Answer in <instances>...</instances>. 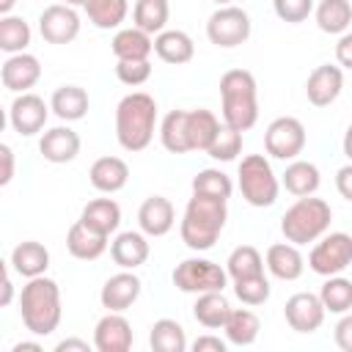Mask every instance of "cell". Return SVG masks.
I'll return each mask as SVG.
<instances>
[{
    "instance_id": "obj_1",
    "label": "cell",
    "mask_w": 352,
    "mask_h": 352,
    "mask_svg": "<svg viewBox=\"0 0 352 352\" xmlns=\"http://www.w3.org/2000/svg\"><path fill=\"white\" fill-rule=\"evenodd\" d=\"M19 314H22V324L28 333L38 338L52 336L63 316L60 286L47 275L28 278V283L19 292Z\"/></svg>"
},
{
    "instance_id": "obj_2",
    "label": "cell",
    "mask_w": 352,
    "mask_h": 352,
    "mask_svg": "<svg viewBox=\"0 0 352 352\" xmlns=\"http://www.w3.org/2000/svg\"><path fill=\"white\" fill-rule=\"evenodd\" d=\"M226 220H228V201L192 192L179 223L182 242L190 250H209L217 242L220 231L226 228Z\"/></svg>"
},
{
    "instance_id": "obj_3",
    "label": "cell",
    "mask_w": 352,
    "mask_h": 352,
    "mask_svg": "<svg viewBox=\"0 0 352 352\" xmlns=\"http://www.w3.org/2000/svg\"><path fill=\"white\" fill-rule=\"evenodd\" d=\"M157 102L146 91H132L116 104V140L124 151H143L154 140Z\"/></svg>"
},
{
    "instance_id": "obj_4",
    "label": "cell",
    "mask_w": 352,
    "mask_h": 352,
    "mask_svg": "<svg viewBox=\"0 0 352 352\" xmlns=\"http://www.w3.org/2000/svg\"><path fill=\"white\" fill-rule=\"evenodd\" d=\"M223 124L248 132L258 121V88L248 69H228L220 77Z\"/></svg>"
},
{
    "instance_id": "obj_5",
    "label": "cell",
    "mask_w": 352,
    "mask_h": 352,
    "mask_svg": "<svg viewBox=\"0 0 352 352\" xmlns=\"http://www.w3.org/2000/svg\"><path fill=\"white\" fill-rule=\"evenodd\" d=\"M333 220V209L324 198H314V195H302L297 198L280 217V234L286 236V242L294 245H308L316 242L319 236L327 234Z\"/></svg>"
},
{
    "instance_id": "obj_6",
    "label": "cell",
    "mask_w": 352,
    "mask_h": 352,
    "mask_svg": "<svg viewBox=\"0 0 352 352\" xmlns=\"http://www.w3.org/2000/svg\"><path fill=\"white\" fill-rule=\"evenodd\" d=\"M236 176H239V192L250 206L264 209V206H272L278 201L280 182H278V176H275V170L264 154L242 157Z\"/></svg>"
},
{
    "instance_id": "obj_7",
    "label": "cell",
    "mask_w": 352,
    "mask_h": 352,
    "mask_svg": "<svg viewBox=\"0 0 352 352\" xmlns=\"http://www.w3.org/2000/svg\"><path fill=\"white\" fill-rule=\"evenodd\" d=\"M170 280L184 294H204V292H223L228 286V272L209 258H184L176 264Z\"/></svg>"
},
{
    "instance_id": "obj_8",
    "label": "cell",
    "mask_w": 352,
    "mask_h": 352,
    "mask_svg": "<svg viewBox=\"0 0 352 352\" xmlns=\"http://www.w3.org/2000/svg\"><path fill=\"white\" fill-rule=\"evenodd\" d=\"M352 264V236L346 231H330L316 239V245L308 253V267L322 275H341Z\"/></svg>"
},
{
    "instance_id": "obj_9",
    "label": "cell",
    "mask_w": 352,
    "mask_h": 352,
    "mask_svg": "<svg viewBox=\"0 0 352 352\" xmlns=\"http://www.w3.org/2000/svg\"><path fill=\"white\" fill-rule=\"evenodd\" d=\"M250 30H253L250 14L245 8H239V6H220L206 19V38L214 47H223V50L245 44L250 38Z\"/></svg>"
},
{
    "instance_id": "obj_10",
    "label": "cell",
    "mask_w": 352,
    "mask_h": 352,
    "mask_svg": "<svg viewBox=\"0 0 352 352\" xmlns=\"http://www.w3.org/2000/svg\"><path fill=\"white\" fill-rule=\"evenodd\" d=\"M305 126L300 118L294 116H280L275 121H270L267 132H264V148L272 160H297L305 148Z\"/></svg>"
},
{
    "instance_id": "obj_11",
    "label": "cell",
    "mask_w": 352,
    "mask_h": 352,
    "mask_svg": "<svg viewBox=\"0 0 352 352\" xmlns=\"http://www.w3.org/2000/svg\"><path fill=\"white\" fill-rule=\"evenodd\" d=\"M38 33L47 44H72L80 36V14L74 6L52 3L38 14Z\"/></svg>"
},
{
    "instance_id": "obj_12",
    "label": "cell",
    "mask_w": 352,
    "mask_h": 352,
    "mask_svg": "<svg viewBox=\"0 0 352 352\" xmlns=\"http://www.w3.org/2000/svg\"><path fill=\"white\" fill-rule=\"evenodd\" d=\"M50 104L38 96V94H16V99L8 107V124L16 135L22 138H33L44 129L47 118H50Z\"/></svg>"
},
{
    "instance_id": "obj_13",
    "label": "cell",
    "mask_w": 352,
    "mask_h": 352,
    "mask_svg": "<svg viewBox=\"0 0 352 352\" xmlns=\"http://www.w3.org/2000/svg\"><path fill=\"white\" fill-rule=\"evenodd\" d=\"M324 314L327 311H324L319 294H311V292H297L283 305L286 324L294 333H316L322 327V322H324Z\"/></svg>"
},
{
    "instance_id": "obj_14",
    "label": "cell",
    "mask_w": 352,
    "mask_h": 352,
    "mask_svg": "<svg viewBox=\"0 0 352 352\" xmlns=\"http://www.w3.org/2000/svg\"><path fill=\"white\" fill-rule=\"evenodd\" d=\"M132 324L121 311H107L94 327L96 352H129L132 349Z\"/></svg>"
},
{
    "instance_id": "obj_15",
    "label": "cell",
    "mask_w": 352,
    "mask_h": 352,
    "mask_svg": "<svg viewBox=\"0 0 352 352\" xmlns=\"http://www.w3.org/2000/svg\"><path fill=\"white\" fill-rule=\"evenodd\" d=\"M0 80H3V88H6V91H11V94H28V91L41 80V63H38V58L30 55V52L8 55V58L3 60Z\"/></svg>"
},
{
    "instance_id": "obj_16",
    "label": "cell",
    "mask_w": 352,
    "mask_h": 352,
    "mask_svg": "<svg viewBox=\"0 0 352 352\" xmlns=\"http://www.w3.org/2000/svg\"><path fill=\"white\" fill-rule=\"evenodd\" d=\"M140 292H143V280L132 270H121V272H116L104 280V286L99 292V302L107 311H121L124 314L126 308L135 305Z\"/></svg>"
},
{
    "instance_id": "obj_17",
    "label": "cell",
    "mask_w": 352,
    "mask_h": 352,
    "mask_svg": "<svg viewBox=\"0 0 352 352\" xmlns=\"http://www.w3.org/2000/svg\"><path fill=\"white\" fill-rule=\"evenodd\" d=\"M341 88H344V69L338 63H322L305 80V96L314 107L333 104L338 99Z\"/></svg>"
},
{
    "instance_id": "obj_18",
    "label": "cell",
    "mask_w": 352,
    "mask_h": 352,
    "mask_svg": "<svg viewBox=\"0 0 352 352\" xmlns=\"http://www.w3.org/2000/svg\"><path fill=\"white\" fill-rule=\"evenodd\" d=\"M176 223V209L165 195H148L138 209V226L146 236H165Z\"/></svg>"
},
{
    "instance_id": "obj_19",
    "label": "cell",
    "mask_w": 352,
    "mask_h": 352,
    "mask_svg": "<svg viewBox=\"0 0 352 352\" xmlns=\"http://www.w3.org/2000/svg\"><path fill=\"white\" fill-rule=\"evenodd\" d=\"M38 151L52 165H66L80 154V135L72 126H52L41 135Z\"/></svg>"
},
{
    "instance_id": "obj_20",
    "label": "cell",
    "mask_w": 352,
    "mask_h": 352,
    "mask_svg": "<svg viewBox=\"0 0 352 352\" xmlns=\"http://www.w3.org/2000/svg\"><path fill=\"white\" fill-rule=\"evenodd\" d=\"M151 245L143 231H121L110 242V256L121 270H138L140 264L148 261Z\"/></svg>"
},
{
    "instance_id": "obj_21",
    "label": "cell",
    "mask_w": 352,
    "mask_h": 352,
    "mask_svg": "<svg viewBox=\"0 0 352 352\" xmlns=\"http://www.w3.org/2000/svg\"><path fill=\"white\" fill-rule=\"evenodd\" d=\"M264 264L270 270V275H275L278 280H297L305 270V258L300 253V245L294 242H275L267 248Z\"/></svg>"
},
{
    "instance_id": "obj_22",
    "label": "cell",
    "mask_w": 352,
    "mask_h": 352,
    "mask_svg": "<svg viewBox=\"0 0 352 352\" xmlns=\"http://www.w3.org/2000/svg\"><path fill=\"white\" fill-rule=\"evenodd\" d=\"M88 182H91L94 190H99L104 195H113V192L126 187L129 165L121 157H99V160H94V165L88 170Z\"/></svg>"
},
{
    "instance_id": "obj_23",
    "label": "cell",
    "mask_w": 352,
    "mask_h": 352,
    "mask_svg": "<svg viewBox=\"0 0 352 352\" xmlns=\"http://www.w3.org/2000/svg\"><path fill=\"white\" fill-rule=\"evenodd\" d=\"M8 264H11V270H14L16 275H22V278H38V275H44L47 267H50V250H47L41 242H36V239H25V242H19V245L11 250Z\"/></svg>"
},
{
    "instance_id": "obj_24",
    "label": "cell",
    "mask_w": 352,
    "mask_h": 352,
    "mask_svg": "<svg viewBox=\"0 0 352 352\" xmlns=\"http://www.w3.org/2000/svg\"><path fill=\"white\" fill-rule=\"evenodd\" d=\"M110 50L116 55V60H148V55L154 52V38L151 33L140 30V28H121L113 41Z\"/></svg>"
},
{
    "instance_id": "obj_25",
    "label": "cell",
    "mask_w": 352,
    "mask_h": 352,
    "mask_svg": "<svg viewBox=\"0 0 352 352\" xmlns=\"http://www.w3.org/2000/svg\"><path fill=\"white\" fill-rule=\"evenodd\" d=\"M107 239L104 234H96L94 228H88L82 220H77L69 231H66V250L80 258V261H96L104 250H107Z\"/></svg>"
},
{
    "instance_id": "obj_26",
    "label": "cell",
    "mask_w": 352,
    "mask_h": 352,
    "mask_svg": "<svg viewBox=\"0 0 352 352\" xmlns=\"http://www.w3.org/2000/svg\"><path fill=\"white\" fill-rule=\"evenodd\" d=\"M154 52L162 63L182 66V63L192 60L195 44H192L190 33H184V30H162V33L154 36Z\"/></svg>"
},
{
    "instance_id": "obj_27",
    "label": "cell",
    "mask_w": 352,
    "mask_h": 352,
    "mask_svg": "<svg viewBox=\"0 0 352 352\" xmlns=\"http://www.w3.org/2000/svg\"><path fill=\"white\" fill-rule=\"evenodd\" d=\"M50 107L52 113L60 118V121H80L85 118L88 107H91V99H88V91L80 88V85H60L52 91L50 96Z\"/></svg>"
},
{
    "instance_id": "obj_28",
    "label": "cell",
    "mask_w": 352,
    "mask_h": 352,
    "mask_svg": "<svg viewBox=\"0 0 352 352\" xmlns=\"http://www.w3.org/2000/svg\"><path fill=\"white\" fill-rule=\"evenodd\" d=\"M80 220H82L88 228H94L96 234L110 236V234H116L118 226H121V206H118L113 198H94V201H88V204L82 206Z\"/></svg>"
},
{
    "instance_id": "obj_29",
    "label": "cell",
    "mask_w": 352,
    "mask_h": 352,
    "mask_svg": "<svg viewBox=\"0 0 352 352\" xmlns=\"http://www.w3.org/2000/svg\"><path fill=\"white\" fill-rule=\"evenodd\" d=\"M231 314V302L223 292H204V294H195V302H192V316L198 324H204L206 330H223L226 319Z\"/></svg>"
},
{
    "instance_id": "obj_30",
    "label": "cell",
    "mask_w": 352,
    "mask_h": 352,
    "mask_svg": "<svg viewBox=\"0 0 352 352\" xmlns=\"http://www.w3.org/2000/svg\"><path fill=\"white\" fill-rule=\"evenodd\" d=\"M280 184L286 187V192L302 198V195H314L322 184V173L314 162L308 160H292L280 176Z\"/></svg>"
},
{
    "instance_id": "obj_31",
    "label": "cell",
    "mask_w": 352,
    "mask_h": 352,
    "mask_svg": "<svg viewBox=\"0 0 352 352\" xmlns=\"http://www.w3.org/2000/svg\"><path fill=\"white\" fill-rule=\"evenodd\" d=\"M220 129H223V124L212 110H206V107L187 110V138H190L192 151H206L214 143Z\"/></svg>"
},
{
    "instance_id": "obj_32",
    "label": "cell",
    "mask_w": 352,
    "mask_h": 352,
    "mask_svg": "<svg viewBox=\"0 0 352 352\" xmlns=\"http://www.w3.org/2000/svg\"><path fill=\"white\" fill-rule=\"evenodd\" d=\"M258 330H261V322L250 308H231V314L223 324L226 341L234 346H250L258 338Z\"/></svg>"
},
{
    "instance_id": "obj_33",
    "label": "cell",
    "mask_w": 352,
    "mask_h": 352,
    "mask_svg": "<svg viewBox=\"0 0 352 352\" xmlns=\"http://www.w3.org/2000/svg\"><path fill=\"white\" fill-rule=\"evenodd\" d=\"M314 16L322 33L341 36L352 25V3L349 0H319V6L314 8Z\"/></svg>"
},
{
    "instance_id": "obj_34",
    "label": "cell",
    "mask_w": 352,
    "mask_h": 352,
    "mask_svg": "<svg viewBox=\"0 0 352 352\" xmlns=\"http://www.w3.org/2000/svg\"><path fill=\"white\" fill-rule=\"evenodd\" d=\"M82 8L88 14V22L99 30H116L129 14L126 0H82Z\"/></svg>"
},
{
    "instance_id": "obj_35",
    "label": "cell",
    "mask_w": 352,
    "mask_h": 352,
    "mask_svg": "<svg viewBox=\"0 0 352 352\" xmlns=\"http://www.w3.org/2000/svg\"><path fill=\"white\" fill-rule=\"evenodd\" d=\"M160 143L170 154H187L190 138H187V110H170L160 124Z\"/></svg>"
},
{
    "instance_id": "obj_36",
    "label": "cell",
    "mask_w": 352,
    "mask_h": 352,
    "mask_svg": "<svg viewBox=\"0 0 352 352\" xmlns=\"http://www.w3.org/2000/svg\"><path fill=\"white\" fill-rule=\"evenodd\" d=\"M148 346L154 352H184L187 349L184 327L176 319H157L148 333Z\"/></svg>"
},
{
    "instance_id": "obj_37",
    "label": "cell",
    "mask_w": 352,
    "mask_h": 352,
    "mask_svg": "<svg viewBox=\"0 0 352 352\" xmlns=\"http://www.w3.org/2000/svg\"><path fill=\"white\" fill-rule=\"evenodd\" d=\"M168 16H170V6L168 0H135V8H132V22L135 28L146 30V33H162L165 25H168Z\"/></svg>"
},
{
    "instance_id": "obj_38",
    "label": "cell",
    "mask_w": 352,
    "mask_h": 352,
    "mask_svg": "<svg viewBox=\"0 0 352 352\" xmlns=\"http://www.w3.org/2000/svg\"><path fill=\"white\" fill-rule=\"evenodd\" d=\"M30 38H33V30L22 16H14V14L0 16V50L6 55L25 52Z\"/></svg>"
},
{
    "instance_id": "obj_39",
    "label": "cell",
    "mask_w": 352,
    "mask_h": 352,
    "mask_svg": "<svg viewBox=\"0 0 352 352\" xmlns=\"http://www.w3.org/2000/svg\"><path fill=\"white\" fill-rule=\"evenodd\" d=\"M264 256L253 248V245H239L228 253L226 258V272L231 280H239V278H250V275H261L264 272Z\"/></svg>"
},
{
    "instance_id": "obj_40",
    "label": "cell",
    "mask_w": 352,
    "mask_h": 352,
    "mask_svg": "<svg viewBox=\"0 0 352 352\" xmlns=\"http://www.w3.org/2000/svg\"><path fill=\"white\" fill-rule=\"evenodd\" d=\"M319 300H322L324 311H330V314H346V311H352V280L344 278V275L324 278V283L319 289Z\"/></svg>"
},
{
    "instance_id": "obj_41",
    "label": "cell",
    "mask_w": 352,
    "mask_h": 352,
    "mask_svg": "<svg viewBox=\"0 0 352 352\" xmlns=\"http://www.w3.org/2000/svg\"><path fill=\"white\" fill-rule=\"evenodd\" d=\"M192 192L228 201L231 192H234V184H231V179H228L223 170H217V168H204V170H198L195 179H192Z\"/></svg>"
},
{
    "instance_id": "obj_42",
    "label": "cell",
    "mask_w": 352,
    "mask_h": 352,
    "mask_svg": "<svg viewBox=\"0 0 352 352\" xmlns=\"http://www.w3.org/2000/svg\"><path fill=\"white\" fill-rule=\"evenodd\" d=\"M270 280H267V275L261 272V275H250V278H239V280H234V294H236V300L242 302V305H250V308H256V305H264L267 300H270Z\"/></svg>"
},
{
    "instance_id": "obj_43",
    "label": "cell",
    "mask_w": 352,
    "mask_h": 352,
    "mask_svg": "<svg viewBox=\"0 0 352 352\" xmlns=\"http://www.w3.org/2000/svg\"><path fill=\"white\" fill-rule=\"evenodd\" d=\"M239 151H242V132L234 129V126H226V124H223V129L217 132L214 143L206 148V154H209L212 160H217V162H231V160L239 157Z\"/></svg>"
},
{
    "instance_id": "obj_44",
    "label": "cell",
    "mask_w": 352,
    "mask_h": 352,
    "mask_svg": "<svg viewBox=\"0 0 352 352\" xmlns=\"http://www.w3.org/2000/svg\"><path fill=\"white\" fill-rule=\"evenodd\" d=\"M272 8H275L280 22L300 25L314 14L316 6H314V0H272Z\"/></svg>"
},
{
    "instance_id": "obj_45",
    "label": "cell",
    "mask_w": 352,
    "mask_h": 352,
    "mask_svg": "<svg viewBox=\"0 0 352 352\" xmlns=\"http://www.w3.org/2000/svg\"><path fill=\"white\" fill-rule=\"evenodd\" d=\"M116 77H118V82H124L129 88H138V85L148 82L151 60H118L116 63Z\"/></svg>"
},
{
    "instance_id": "obj_46",
    "label": "cell",
    "mask_w": 352,
    "mask_h": 352,
    "mask_svg": "<svg viewBox=\"0 0 352 352\" xmlns=\"http://www.w3.org/2000/svg\"><path fill=\"white\" fill-rule=\"evenodd\" d=\"M333 338H336V346H338V349H344V352H352V311L341 314V319L336 322Z\"/></svg>"
},
{
    "instance_id": "obj_47",
    "label": "cell",
    "mask_w": 352,
    "mask_h": 352,
    "mask_svg": "<svg viewBox=\"0 0 352 352\" xmlns=\"http://www.w3.org/2000/svg\"><path fill=\"white\" fill-rule=\"evenodd\" d=\"M336 63L341 69H349L352 72V30L341 33L338 36V44H336Z\"/></svg>"
},
{
    "instance_id": "obj_48",
    "label": "cell",
    "mask_w": 352,
    "mask_h": 352,
    "mask_svg": "<svg viewBox=\"0 0 352 352\" xmlns=\"http://www.w3.org/2000/svg\"><path fill=\"white\" fill-rule=\"evenodd\" d=\"M228 349V341H223L220 336H198L192 341V352H226Z\"/></svg>"
},
{
    "instance_id": "obj_49",
    "label": "cell",
    "mask_w": 352,
    "mask_h": 352,
    "mask_svg": "<svg viewBox=\"0 0 352 352\" xmlns=\"http://www.w3.org/2000/svg\"><path fill=\"white\" fill-rule=\"evenodd\" d=\"M336 190H338V195H341L344 201L352 204V162L336 170Z\"/></svg>"
},
{
    "instance_id": "obj_50",
    "label": "cell",
    "mask_w": 352,
    "mask_h": 352,
    "mask_svg": "<svg viewBox=\"0 0 352 352\" xmlns=\"http://www.w3.org/2000/svg\"><path fill=\"white\" fill-rule=\"evenodd\" d=\"M0 160H3V173H0V184L6 187L14 179V148L8 143L0 146Z\"/></svg>"
},
{
    "instance_id": "obj_51",
    "label": "cell",
    "mask_w": 352,
    "mask_h": 352,
    "mask_svg": "<svg viewBox=\"0 0 352 352\" xmlns=\"http://www.w3.org/2000/svg\"><path fill=\"white\" fill-rule=\"evenodd\" d=\"M11 300H14V280H11V267H6V272H3V297H0V305L8 308Z\"/></svg>"
},
{
    "instance_id": "obj_52",
    "label": "cell",
    "mask_w": 352,
    "mask_h": 352,
    "mask_svg": "<svg viewBox=\"0 0 352 352\" xmlns=\"http://www.w3.org/2000/svg\"><path fill=\"white\" fill-rule=\"evenodd\" d=\"M69 349L88 352L91 346H88V341H82V338H63V341H58V344H55V352H69Z\"/></svg>"
},
{
    "instance_id": "obj_53",
    "label": "cell",
    "mask_w": 352,
    "mask_h": 352,
    "mask_svg": "<svg viewBox=\"0 0 352 352\" xmlns=\"http://www.w3.org/2000/svg\"><path fill=\"white\" fill-rule=\"evenodd\" d=\"M341 146H344V154H346V160L352 162V124L346 126V132H344V143H341Z\"/></svg>"
},
{
    "instance_id": "obj_54",
    "label": "cell",
    "mask_w": 352,
    "mask_h": 352,
    "mask_svg": "<svg viewBox=\"0 0 352 352\" xmlns=\"http://www.w3.org/2000/svg\"><path fill=\"white\" fill-rule=\"evenodd\" d=\"M25 349L41 352V344H38V341H22V344H14V349H11V352H25Z\"/></svg>"
},
{
    "instance_id": "obj_55",
    "label": "cell",
    "mask_w": 352,
    "mask_h": 352,
    "mask_svg": "<svg viewBox=\"0 0 352 352\" xmlns=\"http://www.w3.org/2000/svg\"><path fill=\"white\" fill-rule=\"evenodd\" d=\"M16 6V0H0V14L6 16V14H11V8Z\"/></svg>"
},
{
    "instance_id": "obj_56",
    "label": "cell",
    "mask_w": 352,
    "mask_h": 352,
    "mask_svg": "<svg viewBox=\"0 0 352 352\" xmlns=\"http://www.w3.org/2000/svg\"><path fill=\"white\" fill-rule=\"evenodd\" d=\"M66 6H82V0H63Z\"/></svg>"
},
{
    "instance_id": "obj_57",
    "label": "cell",
    "mask_w": 352,
    "mask_h": 352,
    "mask_svg": "<svg viewBox=\"0 0 352 352\" xmlns=\"http://www.w3.org/2000/svg\"><path fill=\"white\" fill-rule=\"evenodd\" d=\"M212 3H217V6H231V0H212Z\"/></svg>"
}]
</instances>
